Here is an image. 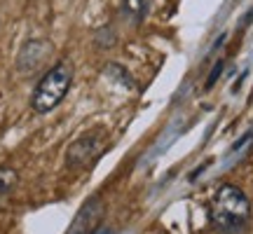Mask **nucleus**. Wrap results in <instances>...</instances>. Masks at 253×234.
<instances>
[{
    "instance_id": "1",
    "label": "nucleus",
    "mask_w": 253,
    "mask_h": 234,
    "mask_svg": "<svg viewBox=\"0 0 253 234\" xmlns=\"http://www.w3.org/2000/svg\"><path fill=\"white\" fill-rule=\"evenodd\" d=\"M211 227L220 234H242L251 220V201L242 188L225 183L213 192L209 204Z\"/></svg>"
},
{
    "instance_id": "2",
    "label": "nucleus",
    "mask_w": 253,
    "mask_h": 234,
    "mask_svg": "<svg viewBox=\"0 0 253 234\" xmlns=\"http://www.w3.org/2000/svg\"><path fill=\"white\" fill-rule=\"evenodd\" d=\"M73 61L71 59H59V61L42 73L38 80L36 89L31 94V110L38 115H47L61 106V101L68 96L73 84Z\"/></svg>"
},
{
    "instance_id": "3",
    "label": "nucleus",
    "mask_w": 253,
    "mask_h": 234,
    "mask_svg": "<svg viewBox=\"0 0 253 234\" xmlns=\"http://www.w3.org/2000/svg\"><path fill=\"white\" fill-rule=\"evenodd\" d=\"M103 150V134L101 131H91V134H82L78 141L68 145L66 153V164L68 166H78V169H87Z\"/></svg>"
},
{
    "instance_id": "4",
    "label": "nucleus",
    "mask_w": 253,
    "mask_h": 234,
    "mask_svg": "<svg viewBox=\"0 0 253 234\" xmlns=\"http://www.w3.org/2000/svg\"><path fill=\"white\" fill-rule=\"evenodd\" d=\"M52 42L47 40H40V38H33L24 42V47L19 49V56H17V71L21 75H33L36 71H40L45 66L47 56L52 54Z\"/></svg>"
},
{
    "instance_id": "5",
    "label": "nucleus",
    "mask_w": 253,
    "mask_h": 234,
    "mask_svg": "<svg viewBox=\"0 0 253 234\" xmlns=\"http://www.w3.org/2000/svg\"><path fill=\"white\" fill-rule=\"evenodd\" d=\"M101 218H103V204H101V197L96 195V197L84 201V206L75 216L68 234H94L101 223Z\"/></svg>"
},
{
    "instance_id": "6",
    "label": "nucleus",
    "mask_w": 253,
    "mask_h": 234,
    "mask_svg": "<svg viewBox=\"0 0 253 234\" xmlns=\"http://www.w3.org/2000/svg\"><path fill=\"white\" fill-rule=\"evenodd\" d=\"M122 14L136 26L143 24L145 14H148V0H122Z\"/></svg>"
},
{
    "instance_id": "7",
    "label": "nucleus",
    "mask_w": 253,
    "mask_h": 234,
    "mask_svg": "<svg viewBox=\"0 0 253 234\" xmlns=\"http://www.w3.org/2000/svg\"><path fill=\"white\" fill-rule=\"evenodd\" d=\"M19 185V171L14 166H7V164H2L0 166V201L2 199H7L14 188Z\"/></svg>"
},
{
    "instance_id": "8",
    "label": "nucleus",
    "mask_w": 253,
    "mask_h": 234,
    "mask_svg": "<svg viewBox=\"0 0 253 234\" xmlns=\"http://www.w3.org/2000/svg\"><path fill=\"white\" fill-rule=\"evenodd\" d=\"M94 42L101 47V49H108V47L115 45V31L110 26H103L96 31V36H94Z\"/></svg>"
},
{
    "instance_id": "9",
    "label": "nucleus",
    "mask_w": 253,
    "mask_h": 234,
    "mask_svg": "<svg viewBox=\"0 0 253 234\" xmlns=\"http://www.w3.org/2000/svg\"><path fill=\"white\" fill-rule=\"evenodd\" d=\"M223 66H225V61H223V59H220V61H216V66H213V71H211V75H209L207 84H204L207 89H211V87L216 84V80L220 78V73H223Z\"/></svg>"
}]
</instances>
